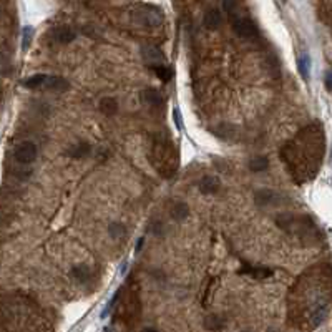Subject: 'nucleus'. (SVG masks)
<instances>
[{
  "label": "nucleus",
  "instance_id": "1",
  "mask_svg": "<svg viewBox=\"0 0 332 332\" xmlns=\"http://www.w3.org/2000/svg\"><path fill=\"white\" fill-rule=\"evenodd\" d=\"M150 160L163 178H171L178 170L179 156L174 143L166 135H156L153 138Z\"/></svg>",
  "mask_w": 332,
  "mask_h": 332
},
{
  "label": "nucleus",
  "instance_id": "2",
  "mask_svg": "<svg viewBox=\"0 0 332 332\" xmlns=\"http://www.w3.org/2000/svg\"><path fill=\"white\" fill-rule=\"evenodd\" d=\"M133 20L140 23L141 27L156 28L163 23V12L161 9L155 7V5H138V7L131 12Z\"/></svg>",
  "mask_w": 332,
  "mask_h": 332
},
{
  "label": "nucleus",
  "instance_id": "3",
  "mask_svg": "<svg viewBox=\"0 0 332 332\" xmlns=\"http://www.w3.org/2000/svg\"><path fill=\"white\" fill-rule=\"evenodd\" d=\"M229 20H231V25H233L234 33L239 35V37H243V39H252V37H256V35H257L256 23L252 22L247 15L238 14V10L233 12V14L229 15Z\"/></svg>",
  "mask_w": 332,
  "mask_h": 332
},
{
  "label": "nucleus",
  "instance_id": "4",
  "mask_svg": "<svg viewBox=\"0 0 332 332\" xmlns=\"http://www.w3.org/2000/svg\"><path fill=\"white\" fill-rule=\"evenodd\" d=\"M14 158L17 163H20V165H30V163H33L35 158H37V146H35V143L32 141L20 143L19 146L15 148Z\"/></svg>",
  "mask_w": 332,
  "mask_h": 332
},
{
  "label": "nucleus",
  "instance_id": "5",
  "mask_svg": "<svg viewBox=\"0 0 332 332\" xmlns=\"http://www.w3.org/2000/svg\"><path fill=\"white\" fill-rule=\"evenodd\" d=\"M48 39H50L53 44H58V45H65V44H70L77 39V33L73 28L62 25V27H55L48 32Z\"/></svg>",
  "mask_w": 332,
  "mask_h": 332
},
{
  "label": "nucleus",
  "instance_id": "6",
  "mask_svg": "<svg viewBox=\"0 0 332 332\" xmlns=\"http://www.w3.org/2000/svg\"><path fill=\"white\" fill-rule=\"evenodd\" d=\"M141 57L143 60L146 62V65H150L153 68V66H158V65H163L165 62V58H163V53L160 48L156 47H152V45H146L141 48Z\"/></svg>",
  "mask_w": 332,
  "mask_h": 332
},
{
  "label": "nucleus",
  "instance_id": "7",
  "mask_svg": "<svg viewBox=\"0 0 332 332\" xmlns=\"http://www.w3.org/2000/svg\"><path fill=\"white\" fill-rule=\"evenodd\" d=\"M42 90H48V92H65L68 90V82L62 77H53V75H47L45 85Z\"/></svg>",
  "mask_w": 332,
  "mask_h": 332
},
{
  "label": "nucleus",
  "instance_id": "8",
  "mask_svg": "<svg viewBox=\"0 0 332 332\" xmlns=\"http://www.w3.org/2000/svg\"><path fill=\"white\" fill-rule=\"evenodd\" d=\"M254 199H256L257 204L264 206V204H277L282 199V196L277 195V193H274L273 190H259L256 193Z\"/></svg>",
  "mask_w": 332,
  "mask_h": 332
},
{
  "label": "nucleus",
  "instance_id": "9",
  "mask_svg": "<svg viewBox=\"0 0 332 332\" xmlns=\"http://www.w3.org/2000/svg\"><path fill=\"white\" fill-rule=\"evenodd\" d=\"M219 188L221 183L218 176H203L201 181H199V191L203 195H213V193H218Z\"/></svg>",
  "mask_w": 332,
  "mask_h": 332
},
{
  "label": "nucleus",
  "instance_id": "10",
  "mask_svg": "<svg viewBox=\"0 0 332 332\" xmlns=\"http://www.w3.org/2000/svg\"><path fill=\"white\" fill-rule=\"evenodd\" d=\"M141 96H143V101H144V103L150 105V106H153V108L160 106V105L163 103L161 93H160L156 88H146V90H143Z\"/></svg>",
  "mask_w": 332,
  "mask_h": 332
},
{
  "label": "nucleus",
  "instance_id": "11",
  "mask_svg": "<svg viewBox=\"0 0 332 332\" xmlns=\"http://www.w3.org/2000/svg\"><path fill=\"white\" fill-rule=\"evenodd\" d=\"M298 70L301 73V78L304 82H309L311 78V57L309 53H303L299 58H298Z\"/></svg>",
  "mask_w": 332,
  "mask_h": 332
},
{
  "label": "nucleus",
  "instance_id": "12",
  "mask_svg": "<svg viewBox=\"0 0 332 332\" xmlns=\"http://www.w3.org/2000/svg\"><path fill=\"white\" fill-rule=\"evenodd\" d=\"M90 152H92V146H90L88 143H77L66 150V155L78 160V158H85V156H88Z\"/></svg>",
  "mask_w": 332,
  "mask_h": 332
},
{
  "label": "nucleus",
  "instance_id": "13",
  "mask_svg": "<svg viewBox=\"0 0 332 332\" xmlns=\"http://www.w3.org/2000/svg\"><path fill=\"white\" fill-rule=\"evenodd\" d=\"M45 80H47L45 73H37V75L25 78V80H22V85L25 88H30V90H42L45 85Z\"/></svg>",
  "mask_w": 332,
  "mask_h": 332
},
{
  "label": "nucleus",
  "instance_id": "14",
  "mask_svg": "<svg viewBox=\"0 0 332 332\" xmlns=\"http://www.w3.org/2000/svg\"><path fill=\"white\" fill-rule=\"evenodd\" d=\"M100 110L106 117H113L115 113L118 112V101L113 96H105L103 100L100 101Z\"/></svg>",
  "mask_w": 332,
  "mask_h": 332
},
{
  "label": "nucleus",
  "instance_id": "15",
  "mask_svg": "<svg viewBox=\"0 0 332 332\" xmlns=\"http://www.w3.org/2000/svg\"><path fill=\"white\" fill-rule=\"evenodd\" d=\"M221 22H223V17L219 14V10H208L206 12V15H204V25H206L208 28L211 30H214V28H218L221 25Z\"/></svg>",
  "mask_w": 332,
  "mask_h": 332
},
{
  "label": "nucleus",
  "instance_id": "16",
  "mask_svg": "<svg viewBox=\"0 0 332 332\" xmlns=\"http://www.w3.org/2000/svg\"><path fill=\"white\" fill-rule=\"evenodd\" d=\"M71 276H73L77 281L87 282V281H90V277H92V269H90L88 266H85V264L75 266V268L71 269Z\"/></svg>",
  "mask_w": 332,
  "mask_h": 332
},
{
  "label": "nucleus",
  "instance_id": "17",
  "mask_svg": "<svg viewBox=\"0 0 332 332\" xmlns=\"http://www.w3.org/2000/svg\"><path fill=\"white\" fill-rule=\"evenodd\" d=\"M241 273L249 274L252 277H256V279H266V277L273 276V269H269V268H243L241 269Z\"/></svg>",
  "mask_w": 332,
  "mask_h": 332
},
{
  "label": "nucleus",
  "instance_id": "18",
  "mask_svg": "<svg viewBox=\"0 0 332 332\" xmlns=\"http://www.w3.org/2000/svg\"><path fill=\"white\" fill-rule=\"evenodd\" d=\"M108 234L115 239V241H120V239H125L126 236V228L122 223H112L110 226H108Z\"/></svg>",
  "mask_w": 332,
  "mask_h": 332
},
{
  "label": "nucleus",
  "instance_id": "19",
  "mask_svg": "<svg viewBox=\"0 0 332 332\" xmlns=\"http://www.w3.org/2000/svg\"><path fill=\"white\" fill-rule=\"evenodd\" d=\"M268 166H269V160L266 158V156H254V158L249 161L251 171H256V173L268 170Z\"/></svg>",
  "mask_w": 332,
  "mask_h": 332
},
{
  "label": "nucleus",
  "instance_id": "20",
  "mask_svg": "<svg viewBox=\"0 0 332 332\" xmlns=\"http://www.w3.org/2000/svg\"><path fill=\"white\" fill-rule=\"evenodd\" d=\"M190 213V208L186 206L185 203H176V204H173V208H171V216L176 221H183L186 216H188Z\"/></svg>",
  "mask_w": 332,
  "mask_h": 332
},
{
  "label": "nucleus",
  "instance_id": "21",
  "mask_svg": "<svg viewBox=\"0 0 332 332\" xmlns=\"http://www.w3.org/2000/svg\"><path fill=\"white\" fill-rule=\"evenodd\" d=\"M152 70L155 71V75L158 77L160 80H163V82H170V80H171V77H173V70L170 68V66H166V65L153 66Z\"/></svg>",
  "mask_w": 332,
  "mask_h": 332
},
{
  "label": "nucleus",
  "instance_id": "22",
  "mask_svg": "<svg viewBox=\"0 0 332 332\" xmlns=\"http://www.w3.org/2000/svg\"><path fill=\"white\" fill-rule=\"evenodd\" d=\"M32 39H33V28L32 27H25L22 32V50L27 52L30 44H32Z\"/></svg>",
  "mask_w": 332,
  "mask_h": 332
},
{
  "label": "nucleus",
  "instance_id": "23",
  "mask_svg": "<svg viewBox=\"0 0 332 332\" xmlns=\"http://www.w3.org/2000/svg\"><path fill=\"white\" fill-rule=\"evenodd\" d=\"M223 325H225V322H223V319L216 317V316L206 319V327H208V329H214V330H218V329L223 327Z\"/></svg>",
  "mask_w": 332,
  "mask_h": 332
},
{
  "label": "nucleus",
  "instance_id": "24",
  "mask_svg": "<svg viewBox=\"0 0 332 332\" xmlns=\"http://www.w3.org/2000/svg\"><path fill=\"white\" fill-rule=\"evenodd\" d=\"M223 7H225L228 15H231L233 12L238 10V0H225V2H223Z\"/></svg>",
  "mask_w": 332,
  "mask_h": 332
},
{
  "label": "nucleus",
  "instance_id": "25",
  "mask_svg": "<svg viewBox=\"0 0 332 332\" xmlns=\"http://www.w3.org/2000/svg\"><path fill=\"white\" fill-rule=\"evenodd\" d=\"M173 122H174V126H176V130H183V120H181V112L179 108H173Z\"/></svg>",
  "mask_w": 332,
  "mask_h": 332
},
{
  "label": "nucleus",
  "instance_id": "26",
  "mask_svg": "<svg viewBox=\"0 0 332 332\" xmlns=\"http://www.w3.org/2000/svg\"><path fill=\"white\" fill-rule=\"evenodd\" d=\"M325 87H327V90H332V70L325 77Z\"/></svg>",
  "mask_w": 332,
  "mask_h": 332
},
{
  "label": "nucleus",
  "instance_id": "27",
  "mask_svg": "<svg viewBox=\"0 0 332 332\" xmlns=\"http://www.w3.org/2000/svg\"><path fill=\"white\" fill-rule=\"evenodd\" d=\"M144 332H158V330H155V329H146Z\"/></svg>",
  "mask_w": 332,
  "mask_h": 332
},
{
  "label": "nucleus",
  "instance_id": "28",
  "mask_svg": "<svg viewBox=\"0 0 332 332\" xmlns=\"http://www.w3.org/2000/svg\"><path fill=\"white\" fill-rule=\"evenodd\" d=\"M105 332H113V330H112L110 327H106V329H105Z\"/></svg>",
  "mask_w": 332,
  "mask_h": 332
},
{
  "label": "nucleus",
  "instance_id": "29",
  "mask_svg": "<svg viewBox=\"0 0 332 332\" xmlns=\"http://www.w3.org/2000/svg\"><path fill=\"white\" fill-rule=\"evenodd\" d=\"M282 2H286V0H282Z\"/></svg>",
  "mask_w": 332,
  "mask_h": 332
}]
</instances>
